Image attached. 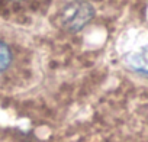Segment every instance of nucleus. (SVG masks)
<instances>
[{"label":"nucleus","instance_id":"obj_1","mask_svg":"<svg viewBox=\"0 0 148 142\" xmlns=\"http://www.w3.org/2000/svg\"><path fill=\"white\" fill-rule=\"evenodd\" d=\"M95 15L96 10L92 3L86 0H73L61 9L58 20L67 33H77L93 20Z\"/></svg>","mask_w":148,"mask_h":142},{"label":"nucleus","instance_id":"obj_2","mask_svg":"<svg viewBox=\"0 0 148 142\" xmlns=\"http://www.w3.org/2000/svg\"><path fill=\"white\" fill-rule=\"evenodd\" d=\"M13 61V54L9 48V45L3 41H0V73L6 71Z\"/></svg>","mask_w":148,"mask_h":142},{"label":"nucleus","instance_id":"obj_3","mask_svg":"<svg viewBox=\"0 0 148 142\" xmlns=\"http://www.w3.org/2000/svg\"><path fill=\"white\" fill-rule=\"evenodd\" d=\"M15 2H21V0H15Z\"/></svg>","mask_w":148,"mask_h":142}]
</instances>
